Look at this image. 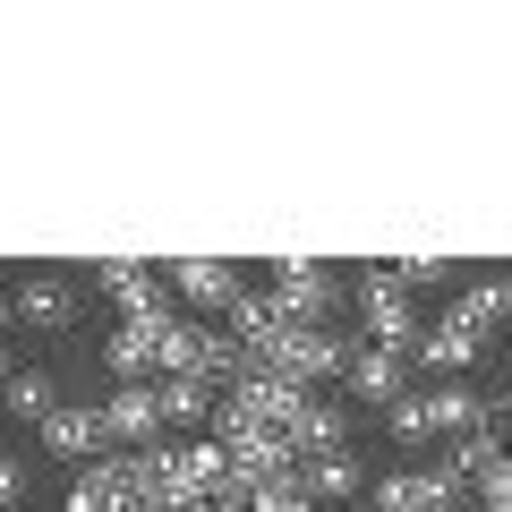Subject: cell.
I'll list each match as a JSON object with an SVG mask.
<instances>
[{
	"label": "cell",
	"instance_id": "obj_1",
	"mask_svg": "<svg viewBox=\"0 0 512 512\" xmlns=\"http://www.w3.org/2000/svg\"><path fill=\"white\" fill-rule=\"evenodd\" d=\"M163 376L180 384H205V393H231L239 384V342L197 316H163Z\"/></svg>",
	"mask_w": 512,
	"mask_h": 512
},
{
	"label": "cell",
	"instance_id": "obj_2",
	"mask_svg": "<svg viewBox=\"0 0 512 512\" xmlns=\"http://www.w3.org/2000/svg\"><path fill=\"white\" fill-rule=\"evenodd\" d=\"M291 410H299V384L239 376L231 393L214 402V419H222V444H239V436H282V444H291Z\"/></svg>",
	"mask_w": 512,
	"mask_h": 512
},
{
	"label": "cell",
	"instance_id": "obj_3",
	"mask_svg": "<svg viewBox=\"0 0 512 512\" xmlns=\"http://www.w3.org/2000/svg\"><path fill=\"white\" fill-rule=\"evenodd\" d=\"M350 308H359V333H367V342L419 350V308H410V291H402V274H393V265H367V282L350 291Z\"/></svg>",
	"mask_w": 512,
	"mask_h": 512
},
{
	"label": "cell",
	"instance_id": "obj_4",
	"mask_svg": "<svg viewBox=\"0 0 512 512\" xmlns=\"http://www.w3.org/2000/svg\"><path fill=\"white\" fill-rule=\"evenodd\" d=\"M342 274H333L325 256H282L274 265V308L282 325H333V308H342Z\"/></svg>",
	"mask_w": 512,
	"mask_h": 512
},
{
	"label": "cell",
	"instance_id": "obj_5",
	"mask_svg": "<svg viewBox=\"0 0 512 512\" xmlns=\"http://www.w3.org/2000/svg\"><path fill=\"white\" fill-rule=\"evenodd\" d=\"M367 495H376V512H461L470 478H461L453 461H436V470H384V478H367Z\"/></svg>",
	"mask_w": 512,
	"mask_h": 512
},
{
	"label": "cell",
	"instance_id": "obj_6",
	"mask_svg": "<svg viewBox=\"0 0 512 512\" xmlns=\"http://www.w3.org/2000/svg\"><path fill=\"white\" fill-rule=\"evenodd\" d=\"M94 410H103V444H111V453H146V444H163V393H154V384H111Z\"/></svg>",
	"mask_w": 512,
	"mask_h": 512
},
{
	"label": "cell",
	"instance_id": "obj_7",
	"mask_svg": "<svg viewBox=\"0 0 512 512\" xmlns=\"http://www.w3.org/2000/svg\"><path fill=\"white\" fill-rule=\"evenodd\" d=\"M342 384H350V402H376V410H393V402L410 393V350L359 342V350H350V367H342Z\"/></svg>",
	"mask_w": 512,
	"mask_h": 512
},
{
	"label": "cell",
	"instance_id": "obj_8",
	"mask_svg": "<svg viewBox=\"0 0 512 512\" xmlns=\"http://www.w3.org/2000/svg\"><path fill=\"white\" fill-rule=\"evenodd\" d=\"M163 282H171V299H188V308H231V299L248 291L231 256H171Z\"/></svg>",
	"mask_w": 512,
	"mask_h": 512
},
{
	"label": "cell",
	"instance_id": "obj_9",
	"mask_svg": "<svg viewBox=\"0 0 512 512\" xmlns=\"http://www.w3.org/2000/svg\"><path fill=\"white\" fill-rule=\"evenodd\" d=\"M35 436H43V453L69 461V470H86V461H103V453H111V444H103V410H86V402H60L52 419L35 427Z\"/></svg>",
	"mask_w": 512,
	"mask_h": 512
},
{
	"label": "cell",
	"instance_id": "obj_10",
	"mask_svg": "<svg viewBox=\"0 0 512 512\" xmlns=\"http://www.w3.org/2000/svg\"><path fill=\"white\" fill-rule=\"evenodd\" d=\"M103 367L120 384H154V376H163V325H128V316H120V325L103 333Z\"/></svg>",
	"mask_w": 512,
	"mask_h": 512
},
{
	"label": "cell",
	"instance_id": "obj_11",
	"mask_svg": "<svg viewBox=\"0 0 512 512\" xmlns=\"http://www.w3.org/2000/svg\"><path fill=\"white\" fill-rule=\"evenodd\" d=\"M291 453H299V461L350 453V419H342V402H333V393H299V410H291Z\"/></svg>",
	"mask_w": 512,
	"mask_h": 512
},
{
	"label": "cell",
	"instance_id": "obj_12",
	"mask_svg": "<svg viewBox=\"0 0 512 512\" xmlns=\"http://www.w3.org/2000/svg\"><path fill=\"white\" fill-rule=\"evenodd\" d=\"M478 350H487V342H478V333H470V325H461V316H453V308H444V316H436V325H419V350H410V359H427V367H436V376H444V384H453V376H461V367H470V359H478Z\"/></svg>",
	"mask_w": 512,
	"mask_h": 512
},
{
	"label": "cell",
	"instance_id": "obj_13",
	"mask_svg": "<svg viewBox=\"0 0 512 512\" xmlns=\"http://www.w3.org/2000/svg\"><path fill=\"white\" fill-rule=\"evenodd\" d=\"M453 316L478 333V342H487L495 325H512V274H470V282L453 291Z\"/></svg>",
	"mask_w": 512,
	"mask_h": 512
},
{
	"label": "cell",
	"instance_id": "obj_14",
	"mask_svg": "<svg viewBox=\"0 0 512 512\" xmlns=\"http://www.w3.org/2000/svg\"><path fill=\"white\" fill-rule=\"evenodd\" d=\"M299 487H308V504L325 512V504L367 495V470H359V453H316V461H299Z\"/></svg>",
	"mask_w": 512,
	"mask_h": 512
},
{
	"label": "cell",
	"instance_id": "obj_15",
	"mask_svg": "<svg viewBox=\"0 0 512 512\" xmlns=\"http://www.w3.org/2000/svg\"><path fill=\"white\" fill-rule=\"evenodd\" d=\"M18 325H35V333H60V325H77V282H60V274H35V282H18Z\"/></svg>",
	"mask_w": 512,
	"mask_h": 512
},
{
	"label": "cell",
	"instance_id": "obj_16",
	"mask_svg": "<svg viewBox=\"0 0 512 512\" xmlns=\"http://www.w3.org/2000/svg\"><path fill=\"white\" fill-rule=\"evenodd\" d=\"M222 316H231V342H239V359H248V350H274L282 333H291V325H282V308H274V291H239Z\"/></svg>",
	"mask_w": 512,
	"mask_h": 512
},
{
	"label": "cell",
	"instance_id": "obj_17",
	"mask_svg": "<svg viewBox=\"0 0 512 512\" xmlns=\"http://www.w3.org/2000/svg\"><path fill=\"white\" fill-rule=\"evenodd\" d=\"M0 393H9V410H18L26 427H43V419H52V410H60V384L43 376V367H18V376L0 384Z\"/></svg>",
	"mask_w": 512,
	"mask_h": 512
},
{
	"label": "cell",
	"instance_id": "obj_18",
	"mask_svg": "<svg viewBox=\"0 0 512 512\" xmlns=\"http://www.w3.org/2000/svg\"><path fill=\"white\" fill-rule=\"evenodd\" d=\"M154 393H163V427H205V419H214V402H222V393L180 384V376H154Z\"/></svg>",
	"mask_w": 512,
	"mask_h": 512
},
{
	"label": "cell",
	"instance_id": "obj_19",
	"mask_svg": "<svg viewBox=\"0 0 512 512\" xmlns=\"http://www.w3.org/2000/svg\"><path fill=\"white\" fill-rule=\"evenodd\" d=\"M444 461H453V470H461V478H470V487H478V478H487L495 461H504V436H495V427L478 419L470 436H453V453H444Z\"/></svg>",
	"mask_w": 512,
	"mask_h": 512
},
{
	"label": "cell",
	"instance_id": "obj_20",
	"mask_svg": "<svg viewBox=\"0 0 512 512\" xmlns=\"http://www.w3.org/2000/svg\"><path fill=\"white\" fill-rule=\"evenodd\" d=\"M69 512H128V504H120V487H111V470H103V461H86V470L69 478Z\"/></svg>",
	"mask_w": 512,
	"mask_h": 512
},
{
	"label": "cell",
	"instance_id": "obj_21",
	"mask_svg": "<svg viewBox=\"0 0 512 512\" xmlns=\"http://www.w3.org/2000/svg\"><path fill=\"white\" fill-rule=\"evenodd\" d=\"M384 427H393L402 444H427V436H436V419H427V393H402V402L384 410Z\"/></svg>",
	"mask_w": 512,
	"mask_h": 512
},
{
	"label": "cell",
	"instance_id": "obj_22",
	"mask_svg": "<svg viewBox=\"0 0 512 512\" xmlns=\"http://www.w3.org/2000/svg\"><path fill=\"white\" fill-rule=\"evenodd\" d=\"M393 274H402V291H436V282H453L461 265H453V256H402Z\"/></svg>",
	"mask_w": 512,
	"mask_h": 512
},
{
	"label": "cell",
	"instance_id": "obj_23",
	"mask_svg": "<svg viewBox=\"0 0 512 512\" xmlns=\"http://www.w3.org/2000/svg\"><path fill=\"white\" fill-rule=\"evenodd\" d=\"M478 512H512V453L495 461L487 478H478Z\"/></svg>",
	"mask_w": 512,
	"mask_h": 512
},
{
	"label": "cell",
	"instance_id": "obj_24",
	"mask_svg": "<svg viewBox=\"0 0 512 512\" xmlns=\"http://www.w3.org/2000/svg\"><path fill=\"white\" fill-rule=\"evenodd\" d=\"M18 495H26V470L9 453H0V512H18Z\"/></svg>",
	"mask_w": 512,
	"mask_h": 512
},
{
	"label": "cell",
	"instance_id": "obj_25",
	"mask_svg": "<svg viewBox=\"0 0 512 512\" xmlns=\"http://www.w3.org/2000/svg\"><path fill=\"white\" fill-rule=\"evenodd\" d=\"M487 427L504 436V453H512V393H495V402H487Z\"/></svg>",
	"mask_w": 512,
	"mask_h": 512
},
{
	"label": "cell",
	"instance_id": "obj_26",
	"mask_svg": "<svg viewBox=\"0 0 512 512\" xmlns=\"http://www.w3.org/2000/svg\"><path fill=\"white\" fill-rule=\"evenodd\" d=\"M9 316H18V291H0V325H9Z\"/></svg>",
	"mask_w": 512,
	"mask_h": 512
},
{
	"label": "cell",
	"instance_id": "obj_27",
	"mask_svg": "<svg viewBox=\"0 0 512 512\" xmlns=\"http://www.w3.org/2000/svg\"><path fill=\"white\" fill-rule=\"evenodd\" d=\"M9 376H18V367H9V350H0V384H9Z\"/></svg>",
	"mask_w": 512,
	"mask_h": 512
},
{
	"label": "cell",
	"instance_id": "obj_28",
	"mask_svg": "<svg viewBox=\"0 0 512 512\" xmlns=\"http://www.w3.org/2000/svg\"><path fill=\"white\" fill-rule=\"evenodd\" d=\"M308 512H316V504H308Z\"/></svg>",
	"mask_w": 512,
	"mask_h": 512
}]
</instances>
